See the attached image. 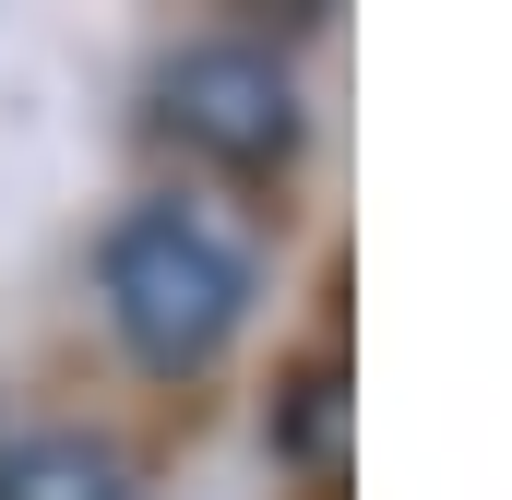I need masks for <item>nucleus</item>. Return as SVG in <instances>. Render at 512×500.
<instances>
[{"instance_id":"nucleus-1","label":"nucleus","mask_w":512,"mask_h":500,"mask_svg":"<svg viewBox=\"0 0 512 500\" xmlns=\"http://www.w3.org/2000/svg\"><path fill=\"white\" fill-rule=\"evenodd\" d=\"M96 298H108V334H120L131 370L155 381H203L239 334H251V239L227 215H203L191 191H143L120 227L96 239Z\"/></svg>"},{"instance_id":"nucleus-2","label":"nucleus","mask_w":512,"mask_h":500,"mask_svg":"<svg viewBox=\"0 0 512 500\" xmlns=\"http://www.w3.org/2000/svg\"><path fill=\"white\" fill-rule=\"evenodd\" d=\"M155 131L191 143L203 167L227 179H274L298 155V72L262 48V36H191L167 72H155Z\"/></svg>"},{"instance_id":"nucleus-3","label":"nucleus","mask_w":512,"mask_h":500,"mask_svg":"<svg viewBox=\"0 0 512 500\" xmlns=\"http://www.w3.org/2000/svg\"><path fill=\"white\" fill-rule=\"evenodd\" d=\"M0 500H143L120 465V441L96 429H24L0 441Z\"/></svg>"},{"instance_id":"nucleus-4","label":"nucleus","mask_w":512,"mask_h":500,"mask_svg":"<svg viewBox=\"0 0 512 500\" xmlns=\"http://www.w3.org/2000/svg\"><path fill=\"white\" fill-rule=\"evenodd\" d=\"M262 429H274V453H286V465H334V441H346V393H334V358H298V370H286V405H274Z\"/></svg>"}]
</instances>
